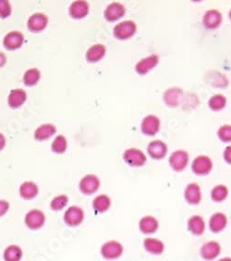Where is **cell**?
Wrapping results in <instances>:
<instances>
[{
    "label": "cell",
    "mask_w": 231,
    "mask_h": 261,
    "mask_svg": "<svg viewBox=\"0 0 231 261\" xmlns=\"http://www.w3.org/2000/svg\"><path fill=\"white\" fill-rule=\"evenodd\" d=\"M124 252L123 245L116 240H109L102 245L100 253L108 261H115L122 256Z\"/></svg>",
    "instance_id": "1"
},
{
    "label": "cell",
    "mask_w": 231,
    "mask_h": 261,
    "mask_svg": "<svg viewBox=\"0 0 231 261\" xmlns=\"http://www.w3.org/2000/svg\"><path fill=\"white\" fill-rule=\"evenodd\" d=\"M46 217L43 211L33 209L28 211L24 217V223L32 231H37L45 224Z\"/></svg>",
    "instance_id": "2"
},
{
    "label": "cell",
    "mask_w": 231,
    "mask_h": 261,
    "mask_svg": "<svg viewBox=\"0 0 231 261\" xmlns=\"http://www.w3.org/2000/svg\"><path fill=\"white\" fill-rule=\"evenodd\" d=\"M137 31V25L133 21H124L118 24H116L113 34L114 37L118 40H128L133 37L136 34Z\"/></svg>",
    "instance_id": "3"
},
{
    "label": "cell",
    "mask_w": 231,
    "mask_h": 261,
    "mask_svg": "<svg viewBox=\"0 0 231 261\" xmlns=\"http://www.w3.org/2000/svg\"><path fill=\"white\" fill-rule=\"evenodd\" d=\"M189 160H190V157H189L188 152L180 149V150L174 151L170 155L168 162L173 171H175L176 173H181L188 166Z\"/></svg>",
    "instance_id": "4"
},
{
    "label": "cell",
    "mask_w": 231,
    "mask_h": 261,
    "mask_svg": "<svg viewBox=\"0 0 231 261\" xmlns=\"http://www.w3.org/2000/svg\"><path fill=\"white\" fill-rule=\"evenodd\" d=\"M123 160L130 167L145 166L147 158L145 153L138 148H129L123 154Z\"/></svg>",
    "instance_id": "5"
},
{
    "label": "cell",
    "mask_w": 231,
    "mask_h": 261,
    "mask_svg": "<svg viewBox=\"0 0 231 261\" xmlns=\"http://www.w3.org/2000/svg\"><path fill=\"white\" fill-rule=\"evenodd\" d=\"M213 170V161L208 156L201 155L196 157L192 163V171L198 176H205Z\"/></svg>",
    "instance_id": "6"
},
{
    "label": "cell",
    "mask_w": 231,
    "mask_h": 261,
    "mask_svg": "<svg viewBox=\"0 0 231 261\" xmlns=\"http://www.w3.org/2000/svg\"><path fill=\"white\" fill-rule=\"evenodd\" d=\"M99 187H100V180L94 174H87L79 181V191L85 196H90L96 193Z\"/></svg>",
    "instance_id": "7"
},
{
    "label": "cell",
    "mask_w": 231,
    "mask_h": 261,
    "mask_svg": "<svg viewBox=\"0 0 231 261\" xmlns=\"http://www.w3.org/2000/svg\"><path fill=\"white\" fill-rule=\"evenodd\" d=\"M63 219L66 225L70 227H77L84 220V211L80 207L72 206L65 211Z\"/></svg>",
    "instance_id": "8"
},
{
    "label": "cell",
    "mask_w": 231,
    "mask_h": 261,
    "mask_svg": "<svg viewBox=\"0 0 231 261\" xmlns=\"http://www.w3.org/2000/svg\"><path fill=\"white\" fill-rule=\"evenodd\" d=\"M222 247L217 241H209L202 245L200 248V255L202 260L205 261H213L217 260L221 254Z\"/></svg>",
    "instance_id": "9"
},
{
    "label": "cell",
    "mask_w": 231,
    "mask_h": 261,
    "mask_svg": "<svg viewBox=\"0 0 231 261\" xmlns=\"http://www.w3.org/2000/svg\"><path fill=\"white\" fill-rule=\"evenodd\" d=\"M222 22H223L222 13L215 8L207 10L202 18V23L204 27L209 30L217 29L221 25Z\"/></svg>",
    "instance_id": "10"
},
{
    "label": "cell",
    "mask_w": 231,
    "mask_h": 261,
    "mask_svg": "<svg viewBox=\"0 0 231 261\" xmlns=\"http://www.w3.org/2000/svg\"><path fill=\"white\" fill-rule=\"evenodd\" d=\"M183 97V90L180 87H170L163 94V100L167 107L177 108Z\"/></svg>",
    "instance_id": "11"
},
{
    "label": "cell",
    "mask_w": 231,
    "mask_h": 261,
    "mask_svg": "<svg viewBox=\"0 0 231 261\" xmlns=\"http://www.w3.org/2000/svg\"><path fill=\"white\" fill-rule=\"evenodd\" d=\"M141 130L147 136L155 135L160 130V120L155 115H148L143 120Z\"/></svg>",
    "instance_id": "12"
},
{
    "label": "cell",
    "mask_w": 231,
    "mask_h": 261,
    "mask_svg": "<svg viewBox=\"0 0 231 261\" xmlns=\"http://www.w3.org/2000/svg\"><path fill=\"white\" fill-rule=\"evenodd\" d=\"M184 198L190 205H199L202 198V190L198 183L191 182L184 190Z\"/></svg>",
    "instance_id": "13"
},
{
    "label": "cell",
    "mask_w": 231,
    "mask_h": 261,
    "mask_svg": "<svg viewBox=\"0 0 231 261\" xmlns=\"http://www.w3.org/2000/svg\"><path fill=\"white\" fill-rule=\"evenodd\" d=\"M24 43V36L19 31L9 32L4 37L3 44L7 50H16Z\"/></svg>",
    "instance_id": "14"
},
{
    "label": "cell",
    "mask_w": 231,
    "mask_h": 261,
    "mask_svg": "<svg viewBox=\"0 0 231 261\" xmlns=\"http://www.w3.org/2000/svg\"><path fill=\"white\" fill-rule=\"evenodd\" d=\"M48 17L43 13H35L28 20V29L33 33H40L47 27Z\"/></svg>",
    "instance_id": "15"
},
{
    "label": "cell",
    "mask_w": 231,
    "mask_h": 261,
    "mask_svg": "<svg viewBox=\"0 0 231 261\" xmlns=\"http://www.w3.org/2000/svg\"><path fill=\"white\" fill-rule=\"evenodd\" d=\"M147 152L153 160H163L167 154V145L161 140H154L147 146Z\"/></svg>",
    "instance_id": "16"
},
{
    "label": "cell",
    "mask_w": 231,
    "mask_h": 261,
    "mask_svg": "<svg viewBox=\"0 0 231 261\" xmlns=\"http://www.w3.org/2000/svg\"><path fill=\"white\" fill-rule=\"evenodd\" d=\"M228 217L223 212H216L209 218V230L214 233L223 232L228 226Z\"/></svg>",
    "instance_id": "17"
},
{
    "label": "cell",
    "mask_w": 231,
    "mask_h": 261,
    "mask_svg": "<svg viewBox=\"0 0 231 261\" xmlns=\"http://www.w3.org/2000/svg\"><path fill=\"white\" fill-rule=\"evenodd\" d=\"M159 57L157 55L153 54L149 57L141 59L137 64L135 65V71L140 75H145L152 71L154 67L158 65Z\"/></svg>",
    "instance_id": "18"
},
{
    "label": "cell",
    "mask_w": 231,
    "mask_h": 261,
    "mask_svg": "<svg viewBox=\"0 0 231 261\" xmlns=\"http://www.w3.org/2000/svg\"><path fill=\"white\" fill-rule=\"evenodd\" d=\"M125 14H126V8L122 4L117 2L109 4L104 12L106 20H108L109 22L118 21L119 19L123 18Z\"/></svg>",
    "instance_id": "19"
},
{
    "label": "cell",
    "mask_w": 231,
    "mask_h": 261,
    "mask_svg": "<svg viewBox=\"0 0 231 261\" xmlns=\"http://www.w3.org/2000/svg\"><path fill=\"white\" fill-rule=\"evenodd\" d=\"M139 229L142 233L150 235L157 232L159 229L158 219L151 215L142 218L139 221Z\"/></svg>",
    "instance_id": "20"
},
{
    "label": "cell",
    "mask_w": 231,
    "mask_h": 261,
    "mask_svg": "<svg viewBox=\"0 0 231 261\" xmlns=\"http://www.w3.org/2000/svg\"><path fill=\"white\" fill-rule=\"evenodd\" d=\"M187 228L189 232L195 236H201L202 235L205 229H206V223L204 221V218L200 215H193L187 221Z\"/></svg>",
    "instance_id": "21"
},
{
    "label": "cell",
    "mask_w": 231,
    "mask_h": 261,
    "mask_svg": "<svg viewBox=\"0 0 231 261\" xmlns=\"http://www.w3.org/2000/svg\"><path fill=\"white\" fill-rule=\"evenodd\" d=\"M89 9H90V6L88 2L78 0V1H74L72 3V5L69 8V13L73 19L79 20V19H83L86 17L89 13Z\"/></svg>",
    "instance_id": "22"
},
{
    "label": "cell",
    "mask_w": 231,
    "mask_h": 261,
    "mask_svg": "<svg viewBox=\"0 0 231 261\" xmlns=\"http://www.w3.org/2000/svg\"><path fill=\"white\" fill-rule=\"evenodd\" d=\"M144 248L149 254L159 256L162 255L165 251V244L162 240L154 238V237H146L144 240Z\"/></svg>",
    "instance_id": "23"
},
{
    "label": "cell",
    "mask_w": 231,
    "mask_h": 261,
    "mask_svg": "<svg viewBox=\"0 0 231 261\" xmlns=\"http://www.w3.org/2000/svg\"><path fill=\"white\" fill-rule=\"evenodd\" d=\"M204 79L208 83V85L217 88H225L230 84L228 77L223 73L217 71H210L205 75Z\"/></svg>",
    "instance_id": "24"
},
{
    "label": "cell",
    "mask_w": 231,
    "mask_h": 261,
    "mask_svg": "<svg viewBox=\"0 0 231 261\" xmlns=\"http://www.w3.org/2000/svg\"><path fill=\"white\" fill-rule=\"evenodd\" d=\"M20 196L25 200H32L39 194V187L36 182L27 181L22 182L19 189Z\"/></svg>",
    "instance_id": "25"
},
{
    "label": "cell",
    "mask_w": 231,
    "mask_h": 261,
    "mask_svg": "<svg viewBox=\"0 0 231 261\" xmlns=\"http://www.w3.org/2000/svg\"><path fill=\"white\" fill-rule=\"evenodd\" d=\"M27 99V94L21 88L13 89L7 97V104L12 109H18L22 107Z\"/></svg>",
    "instance_id": "26"
},
{
    "label": "cell",
    "mask_w": 231,
    "mask_h": 261,
    "mask_svg": "<svg viewBox=\"0 0 231 261\" xmlns=\"http://www.w3.org/2000/svg\"><path fill=\"white\" fill-rule=\"evenodd\" d=\"M107 48L102 44H95L92 45L86 52V59L91 63L100 61L106 56Z\"/></svg>",
    "instance_id": "27"
},
{
    "label": "cell",
    "mask_w": 231,
    "mask_h": 261,
    "mask_svg": "<svg viewBox=\"0 0 231 261\" xmlns=\"http://www.w3.org/2000/svg\"><path fill=\"white\" fill-rule=\"evenodd\" d=\"M57 132V128L55 125L45 124L39 126L35 131V138L38 141H44L52 137Z\"/></svg>",
    "instance_id": "28"
},
{
    "label": "cell",
    "mask_w": 231,
    "mask_h": 261,
    "mask_svg": "<svg viewBox=\"0 0 231 261\" xmlns=\"http://www.w3.org/2000/svg\"><path fill=\"white\" fill-rule=\"evenodd\" d=\"M111 199L107 195H99L93 200V209L96 213L107 212L111 207Z\"/></svg>",
    "instance_id": "29"
},
{
    "label": "cell",
    "mask_w": 231,
    "mask_h": 261,
    "mask_svg": "<svg viewBox=\"0 0 231 261\" xmlns=\"http://www.w3.org/2000/svg\"><path fill=\"white\" fill-rule=\"evenodd\" d=\"M23 257L22 247L17 245H10L5 248L3 259L5 261H21Z\"/></svg>",
    "instance_id": "30"
},
{
    "label": "cell",
    "mask_w": 231,
    "mask_h": 261,
    "mask_svg": "<svg viewBox=\"0 0 231 261\" xmlns=\"http://www.w3.org/2000/svg\"><path fill=\"white\" fill-rule=\"evenodd\" d=\"M230 194L229 188L224 184H217L211 191V199L214 202L220 203L225 201Z\"/></svg>",
    "instance_id": "31"
},
{
    "label": "cell",
    "mask_w": 231,
    "mask_h": 261,
    "mask_svg": "<svg viewBox=\"0 0 231 261\" xmlns=\"http://www.w3.org/2000/svg\"><path fill=\"white\" fill-rule=\"evenodd\" d=\"M41 79V73L37 68L27 70L23 75V83L26 87H34Z\"/></svg>",
    "instance_id": "32"
},
{
    "label": "cell",
    "mask_w": 231,
    "mask_h": 261,
    "mask_svg": "<svg viewBox=\"0 0 231 261\" xmlns=\"http://www.w3.org/2000/svg\"><path fill=\"white\" fill-rule=\"evenodd\" d=\"M227 105V98L226 96L221 94L213 95L208 101V107L213 111H220L225 109Z\"/></svg>",
    "instance_id": "33"
},
{
    "label": "cell",
    "mask_w": 231,
    "mask_h": 261,
    "mask_svg": "<svg viewBox=\"0 0 231 261\" xmlns=\"http://www.w3.org/2000/svg\"><path fill=\"white\" fill-rule=\"evenodd\" d=\"M67 148H68V141H67V138L62 134L58 135L57 137L55 138L54 142L51 145L52 151L57 153V154L65 153Z\"/></svg>",
    "instance_id": "34"
},
{
    "label": "cell",
    "mask_w": 231,
    "mask_h": 261,
    "mask_svg": "<svg viewBox=\"0 0 231 261\" xmlns=\"http://www.w3.org/2000/svg\"><path fill=\"white\" fill-rule=\"evenodd\" d=\"M69 203V197L66 195H58L55 196L50 202V208L52 211H59L64 210Z\"/></svg>",
    "instance_id": "35"
},
{
    "label": "cell",
    "mask_w": 231,
    "mask_h": 261,
    "mask_svg": "<svg viewBox=\"0 0 231 261\" xmlns=\"http://www.w3.org/2000/svg\"><path fill=\"white\" fill-rule=\"evenodd\" d=\"M217 136L223 143H231V125H222L217 130Z\"/></svg>",
    "instance_id": "36"
},
{
    "label": "cell",
    "mask_w": 231,
    "mask_h": 261,
    "mask_svg": "<svg viewBox=\"0 0 231 261\" xmlns=\"http://www.w3.org/2000/svg\"><path fill=\"white\" fill-rule=\"evenodd\" d=\"M11 14V5L7 0H0V18L6 19Z\"/></svg>",
    "instance_id": "37"
},
{
    "label": "cell",
    "mask_w": 231,
    "mask_h": 261,
    "mask_svg": "<svg viewBox=\"0 0 231 261\" xmlns=\"http://www.w3.org/2000/svg\"><path fill=\"white\" fill-rule=\"evenodd\" d=\"M9 208H10V205L8 201L4 200V199H0V218L7 214V211H9Z\"/></svg>",
    "instance_id": "38"
},
{
    "label": "cell",
    "mask_w": 231,
    "mask_h": 261,
    "mask_svg": "<svg viewBox=\"0 0 231 261\" xmlns=\"http://www.w3.org/2000/svg\"><path fill=\"white\" fill-rule=\"evenodd\" d=\"M224 160L228 164L231 165V145H229L226 147L224 150V154H223Z\"/></svg>",
    "instance_id": "39"
},
{
    "label": "cell",
    "mask_w": 231,
    "mask_h": 261,
    "mask_svg": "<svg viewBox=\"0 0 231 261\" xmlns=\"http://www.w3.org/2000/svg\"><path fill=\"white\" fill-rule=\"evenodd\" d=\"M7 62V57L3 52H0V68H2L3 66L6 64Z\"/></svg>",
    "instance_id": "40"
},
{
    "label": "cell",
    "mask_w": 231,
    "mask_h": 261,
    "mask_svg": "<svg viewBox=\"0 0 231 261\" xmlns=\"http://www.w3.org/2000/svg\"><path fill=\"white\" fill-rule=\"evenodd\" d=\"M5 145H6V138L2 133H0V151L4 149Z\"/></svg>",
    "instance_id": "41"
},
{
    "label": "cell",
    "mask_w": 231,
    "mask_h": 261,
    "mask_svg": "<svg viewBox=\"0 0 231 261\" xmlns=\"http://www.w3.org/2000/svg\"><path fill=\"white\" fill-rule=\"evenodd\" d=\"M217 261H231V257H225V258L219 259V260Z\"/></svg>",
    "instance_id": "42"
},
{
    "label": "cell",
    "mask_w": 231,
    "mask_h": 261,
    "mask_svg": "<svg viewBox=\"0 0 231 261\" xmlns=\"http://www.w3.org/2000/svg\"><path fill=\"white\" fill-rule=\"evenodd\" d=\"M229 17H230V19L231 20V9L230 10V12H229Z\"/></svg>",
    "instance_id": "43"
}]
</instances>
